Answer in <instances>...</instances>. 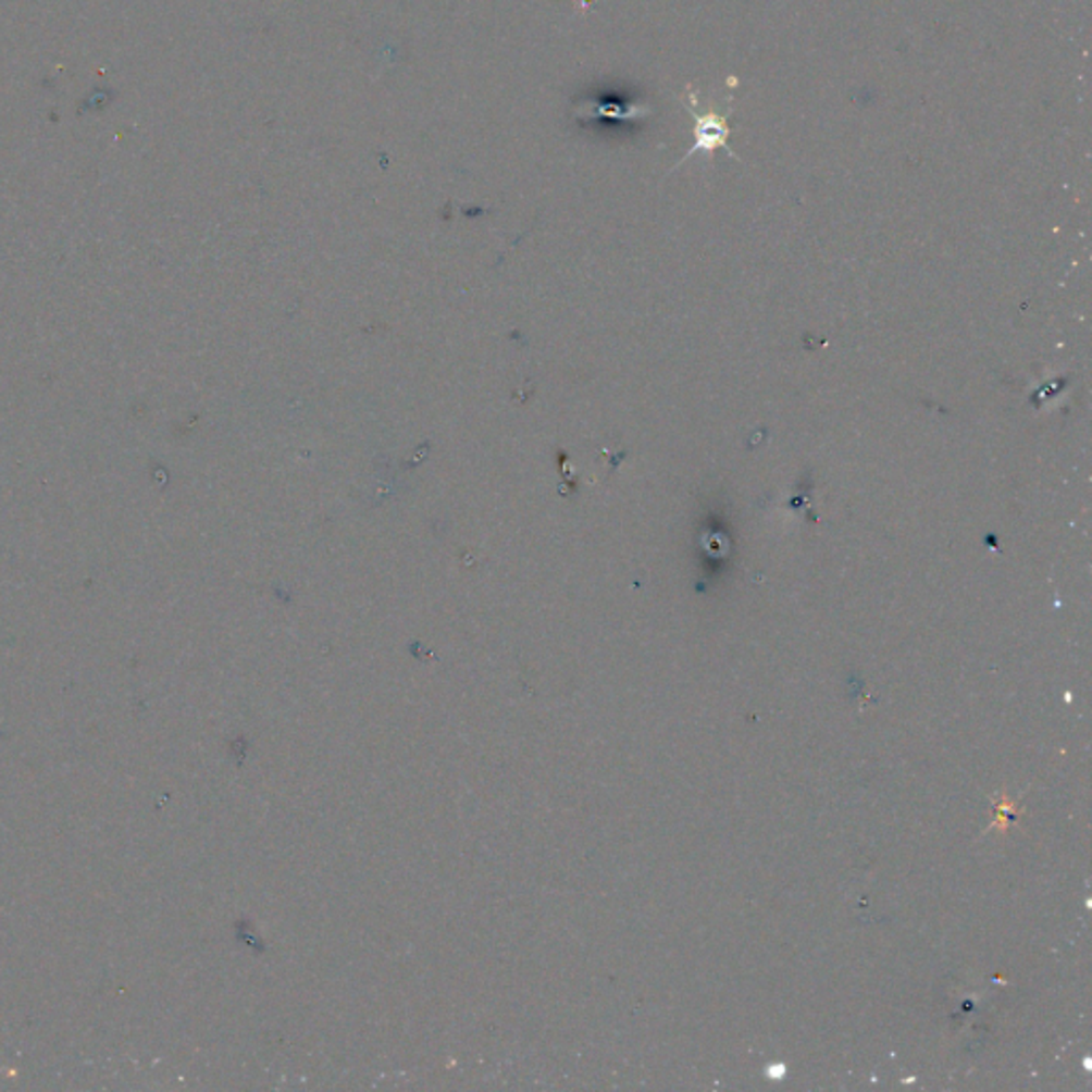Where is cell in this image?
Returning <instances> with one entry per match:
<instances>
[{"label":"cell","instance_id":"obj_1","mask_svg":"<svg viewBox=\"0 0 1092 1092\" xmlns=\"http://www.w3.org/2000/svg\"><path fill=\"white\" fill-rule=\"evenodd\" d=\"M687 110L692 111L694 120H696V126H694V146L692 150L681 159L683 161H690L692 157H696L698 152L705 154V157H712L715 150H725L730 159H736L739 157L734 154V150L730 148V126H728V115H730V110L725 113H717V111H710V113H700L696 110V106L692 101L685 103ZM679 163V164H681Z\"/></svg>","mask_w":1092,"mask_h":1092}]
</instances>
